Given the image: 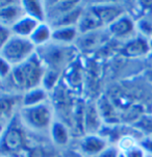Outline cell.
Wrapping results in <instances>:
<instances>
[{"label": "cell", "mask_w": 152, "mask_h": 157, "mask_svg": "<svg viewBox=\"0 0 152 157\" xmlns=\"http://www.w3.org/2000/svg\"><path fill=\"white\" fill-rule=\"evenodd\" d=\"M13 31L12 29H10V27H6V26H3L1 25L0 26V47L3 46V45L6 43L9 40L12 38L13 36Z\"/></svg>", "instance_id": "cell-23"}, {"label": "cell", "mask_w": 152, "mask_h": 157, "mask_svg": "<svg viewBox=\"0 0 152 157\" xmlns=\"http://www.w3.org/2000/svg\"><path fill=\"white\" fill-rule=\"evenodd\" d=\"M58 75H60V72L46 69V72H45V75L43 78V82H42V87L45 90H51L57 84Z\"/></svg>", "instance_id": "cell-19"}, {"label": "cell", "mask_w": 152, "mask_h": 157, "mask_svg": "<svg viewBox=\"0 0 152 157\" xmlns=\"http://www.w3.org/2000/svg\"><path fill=\"white\" fill-rule=\"evenodd\" d=\"M45 72L46 67L38 53H36L26 62L13 68L10 77L16 89L24 90L25 93L27 90L42 86Z\"/></svg>", "instance_id": "cell-1"}, {"label": "cell", "mask_w": 152, "mask_h": 157, "mask_svg": "<svg viewBox=\"0 0 152 157\" xmlns=\"http://www.w3.org/2000/svg\"><path fill=\"white\" fill-rule=\"evenodd\" d=\"M37 53V47L28 38L13 34L12 38L0 47L1 58L6 60L13 67L29 59Z\"/></svg>", "instance_id": "cell-2"}, {"label": "cell", "mask_w": 152, "mask_h": 157, "mask_svg": "<svg viewBox=\"0 0 152 157\" xmlns=\"http://www.w3.org/2000/svg\"><path fill=\"white\" fill-rule=\"evenodd\" d=\"M107 140L100 134H86L79 143V150L88 157H97L107 147Z\"/></svg>", "instance_id": "cell-6"}, {"label": "cell", "mask_w": 152, "mask_h": 157, "mask_svg": "<svg viewBox=\"0 0 152 157\" xmlns=\"http://www.w3.org/2000/svg\"><path fill=\"white\" fill-rule=\"evenodd\" d=\"M100 113L97 107L93 105H89L86 109V113L84 114V127L88 131V134L96 133L98 129H99L100 124Z\"/></svg>", "instance_id": "cell-15"}, {"label": "cell", "mask_w": 152, "mask_h": 157, "mask_svg": "<svg viewBox=\"0 0 152 157\" xmlns=\"http://www.w3.org/2000/svg\"><path fill=\"white\" fill-rule=\"evenodd\" d=\"M19 116L24 126L36 131L49 130L54 122L52 108L47 102L33 106H23Z\"/></svg>", "instance_id": "cell-3"}, {"label": "cell", "mask_w": 152, "mask_h": 157, "mask_svg": "<svg viewBox=\"0 0 152 157\" xmlns=\"http://www.w3.org/2000/svg\"><path fill=\"white\" fill-rule=\"evenodd\" d=\"M38 49L42 50V53H37L46 69L57 72H60V69L68 65L69 60L72 59L74 54L73 49H71V45L58 44L55 42H50L49 44Z\"/></svg>", "instance_id": "cell-5"}, {"label": "cell", "mask_w": 152, "mask_h": 157, "mask_svg": "<svg viewBox=\"0 0 152 157\" xmlns=\"http://www.w3.org/2000/svg\"><path fill=\"white\" fill-rule=\"evenodd\" d=\"M150 50V44L145 36H134L129 40L124 46L123 52L126 56L129 57H140L147 54Z\"/></svg>", "instance_id": "cell-10"}, {"label": "cell", "mask_w": 152, "mask_h": 157, "mask_svg": "<svg viewBox=\"0 0 152 157\" xmlns=\"http://www.w3.org/2000/svg\"><path fill=\"white\" fill-rule=\"evenodd\" d=\"M39 24H40L39 21L34 20L33 18H31V17H28V16L24 15L19 21H17V22L10 27V29H12L13 33L16 34V36L29 39L34 31V29L38 27Z\"/></svg>", "instance_id": "cell-13"}, {"label": "cell", "mask_w": 152, "mask_h": 157, "mask_svg": "<svg viewBox=\"0 0 152 157\" xmlns=\"http://www.w3.org/2000/svg\"><path fill=\"white\" fill-rule=\"evenodd\" d=\"M22 97L23 106H33L37 104H41L43 102H46V90L42 86H39L25 92V94Z\"/></svg>", "instance_id": "cell-17"}, {"label": "cell", "mask_w": 152, "mask_h": 157, "mask_svg": "<svg viewBox=\"0 0 152 157\" xmlns=\"http://www.w3.org/2000/svg\"><path fill=\"white\" fill-rule=\"evenodd\" d=\"M13 66L10 65L6 62V60H4L3 58H1V68H0V72H1V78L2 79H5V78H9L10 73H12L13 71Z\"/></svg>", "instance_id": "cell-24"}, {"label": "cell", "mask_w": 152, "mask_h": 157, "mask_svg": "<svg viewBox=\"0 0 152 157\" xmlns=\"http://www.w3.org/2000/svg\"><path fill=\"white\" fill-rule=\"evenodd\" d=\"M50 136L53 143L57 146H66L69 142V132L65 124L60 121H54L49 129Z\"/></svg>", "instance_id": "cell-16"}, {"label": "cell", "mask_w": 152, "mask_h": 157, "mask_svg": "<svg viewBox=\"0 0 152 157\" xmlns=\"http://www.w3.org/2000/svg\"><path fill=\"white\" fill-rule=\"evenodd\" d=\"M79 36V31L77 26H67V27L53 28L52 42L58 44L71 45L76 42Z\"/></svg>", "instance_id": "cell-12"}, {"label": "cell", "mask_w": 152, "mask_h": 157, "mask_svg": "<svg viewBox=\"0 0 152 157\" xmlns=\"http://www.w3.org/2000/svg\"><path fill=\"white\" fill-rule=\"evenodd\" d=\"M18 98H21V96H14L12 94L2 95L1 98V111L2 116L9 118V120L13 119V113L16 106V103H18Z\"/></svg>", "instance_id": "cell-18"}, {"label": "cell", "mask_w": 152, "mask_h": 157, "mask_svg": "<svg viewBox=\"0 0 152 157\" xmlns=\"http://www.w3.org/2000/svg\"><path fill=\"white\" fill-rule=\"evenodd\" d=\"M135 28L137 26L131 18L124 14L108 26V31L116 38L125 39L131 36L135 31Z\"/></svg>", "instance_id": "cell-9"}, {"label": "cell", "mask_w": 152, "mask_h": 157, "mask_svg": "<svg viewBox=\"0 0 152 157\" xmlns=\"http://www.w3.org/2000/svg\"><path fill=\"white\" fill-rule=\"evenodd\" d=\"M95 13L97 14L98 18L100 19L102 25L109 26L111 23L115 22L118 18L124 15V10L120 7L118 4L114 3H102L92 6Z\"/></svg>", "instance_id": "cell-8"}, {"label": "cell", "mask_w": 152, "mask_h": 157, "mask_svg": "<svg viewBox=\"0 0 152 157\" xmlns=\"http://www.w3.org/2000/svg\"><path fill=\"white\" fill-rule=\"evenodd\" d=\"M122 153H123V155L125 157H147L148 155V154L146 153V151L140 146V144L133 146L132 148H130Z\"/></svg>", "instance_id": "cell-21"}, {"label": "cell", "mask_w": 152, "mask_h": 157, "mask_svg": "<svg viewBox=\"0 0 152 157\" xmlns=\"http://www.w3.org/2000/svg\"><path fill=\"white\" fill-rule=\"evenodd\" d=\"M25 15L21 2L1 1V10H0V23L6 27H12Z\"/></svg>", "instance_id": "cell-7"}, {"label": "cell", "mask_w": 152, "mask_h": 157, "mask_svg": "<svg viewBox=\"0 0 152 157\" xmlns=\"http://www.w3.org/2000/svg\"><path fill=\"white\" fill-rule=\"evenodd\" d=\"M120 157H125V156L123 155V153H122V152H121V155H120Z\"/></svg>", "instance_id": "cell-26"}, {"label": "cell", "mask_w": 152, "mask_h": 157, "mask_svg": "<svg viewBox=\"0 0 152 157\" xmlns=\"http://www.w3.org/2000/svg\"><path fill=\"white\" fill-rule=\"evenodd\" d=\"M138 144H140L141 147L146 151V153H147L148 155L152 156V135L151 136H144L142 140L138 142Z\"/></svg>", "instance_id": "cell-25"}, {"label": "cell", "mask_w": 152, "mask_h": 157, "mask_svg": "<svg viewBox=\"0 0 152 157\" xmlns=\"http://www.w3.org/2000/svg\"><path fill=\"white\" fill-rule=\"evenodd\" d=\"M25 127L20 119V116L13 117L7 122V125L2 130L1 134V151L2 154L15 155L17 153H21L25 148L26 136L23 130Z\"/></svg>", "instance_id": "cell-4"}, {"label": "cell", "mask_w": 152, "mask_h": 157, "mask_svg": "<svg viewBox=\"0 0 152 157\" xmlns=\"http://www.w3.org/2000/svg\"><path fill=\"white\" fill-rule=\"evenodd\" d=\"M121 151L117 145H108L97 157H120Z\"/></svg>", "instance_id": "cell-22"}, {"label": "cell", "mask_w": 152, "mask_h": 157, "mask_svg": "<svg viewBox=\"0 0 152 157\" xmlns=\"http://www.w3.org/2000/svg\"><path fill=\"white\" fill-rule=\"evenodd\" d=\"M26 16L33 18L40 23L46 22V10L45 3L41 1H21Z\"/></svg>", "instance_id": "cell-14"}, {"label": "cell", "mask_w": 152, "mask_h": 157, "mask_svg": "<svg viewBox=\"0 0 152 157\" xmlns=\"http://www.w3.org/2000/svg\"><path fill=\"white\" fill-rule=\"evenodd\" d=\"M52 33L53 29L50 26V24L47 22H42L39 24L38 27L34 29L29 40L33 42V45L38 49V48H41L45 45L49 44L50 42H52Z\"/></svg>", "instance_id": "cell-11"}, {"label": "cell", "mask_w": 152, "mask_h": 157, "mask_svg": "<svg viewBox=\"0 0 152 157\" xmlns=\"http://www.w3.org/2000/svg\"><path fill=\"white\" fill-rule=\"evenodd\" d=\"M135 128L138 129L140 131H144L148 135L146 136H151L152 135V117L150 116H144L138 119V121L135 123Z\"/></svg>", "instance_id": "cell-20"}, {"label": "cell", "mask_w": 152, "mask_h": 157, "mask_svg": "<svg viewBox=\"0 0 152 157\" xmlns=\"http://www.w3.org/2000/svg\"><path fill=\"white\" fill-rule=\"evenodd\" d=\"M147 157H152L151 155H147Z\"/></svg>", "instance_id": "cell-27"}]
</instances>
